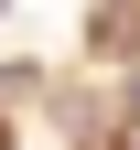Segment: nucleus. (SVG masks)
I'll list each match as a JSON object with an SVG mask.
<instances>
[{
  "label": "nucleus",
  "mask_w": 140,
  "mask_h": 150,
  "mask_svg": "<svg viewBox=\"0 0 140 150\" xmlns=\"http://www.w3.org/2000/svg\"><path fill=\"white\" fill-rule=\"evenodd\" d=\"M118 150H140V129H118Z\"/></svg>",
  "instance_id": "nucleus-2"
},
{
  "label": "nucleus",
  "mask_w": 140,
  "mask_h": 150,
  "mask_svg": "<svg viewBox=\"0 0 140 150\" xmlns=\"http://www.w3.org/2000/svg\"><path fill=\"white\" fill-rule=\"evenodd\" d=\"M86 43L97 54H129L140 43V0H97V11H86Z\"/></svg>",
  "instance_id": "nucleus-1"
}]
</instances>
